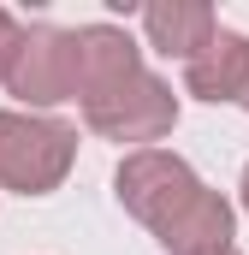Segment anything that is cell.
Returning <instances> with one entry per match:
<instances>
[{
  "instance_id": "cell-3",
  "label": "cell",
  "mask_w": 249,
  "mask_h": 255,
  "mask_svg": "<svg viewBox=\"0 0 249 255\" xmlns=\"http://www.w3.org/2000/svg\"><path fill=\"white\" fill-rule=\"evenodd\" d=\"M12 48H18V42H12V18L0 12V65H6V54H12Z\"/></svg>"
},
{
  "instance_id": "cell-2",
  "label": "cell",
  "mask_w": 249,
  "mask_h": 255,
  "mask_svg": "<svg viewBox=\"0 0 249 255\" xmlns=\"http://www.w3.org/2000/svg\"><path fill=\"white\" fill-rule=\"evenodd\" d=\"M148 30L166 42V54H172V42L184 36V30H208V12H148Z\"/></svg>"
},
{
  "instance_id": "cell-1",
  "label": "cell",
  "mask_w": 249,
  "mask_h": 255,
  "mask_svg": "<svg viewBox=\"0 0 249 255\" xmlns=\"http://www.w3.org/2000/svg\"><path fill=\"white\" fill-rule=\"evenodd\" d=\"M65 142H71V130H60V125L0 119V178L30 184V190L54 184V178H60V166H65Z\"/></svg>"
},
{
  "instance_id": "cell-4",
  "label": "cell",
  "mask_w": 249,
  "mask_h": 255,
  "mask_svg": "<svg viewBox=\"0 0 249 255\" xmlns=\"http://www.w3.org/2000/svg\"><path fill=\"white\" fill-rule=\"evenodd\" d=\"M244 196H249V184H244Z\"/></svg>"
}]
</instances>
